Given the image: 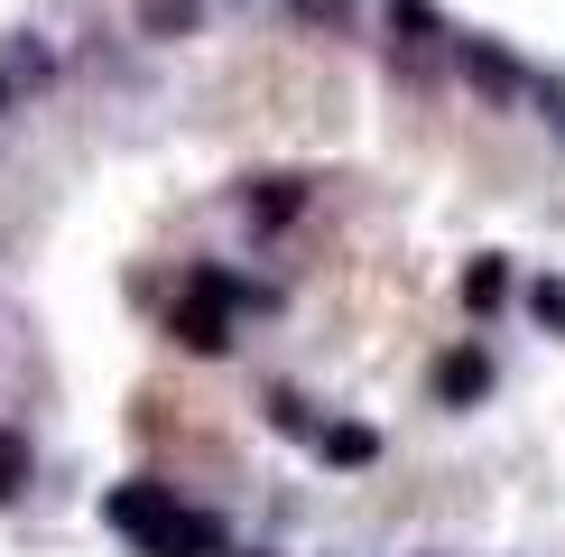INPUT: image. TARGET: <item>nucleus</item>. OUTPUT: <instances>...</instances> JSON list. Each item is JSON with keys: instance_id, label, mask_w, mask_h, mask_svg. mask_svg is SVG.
<instances>
[{"instance_id": "nucleus-2", "label": "nucleus", "mask_w": 565, "mask_h": 557, "mask_svg": "<svg viewBox=\"0 0 565 557\" xmlns=\"http://www.w3.org/2000/svg\"><path fill=\"white\" fill-rule=\"evenodd\" d=\"M232 307H242V278L195 270V278H185V307L168 325H177V344H195V354H223V344H232Z\"/></svg>"}, {"instance_id": "nucleus-4", "label": "nucleus", "mask_w": 565, "mask_h": 557, "mask_svg": "<svg viewBox=\"0 0 565 557\" xmlns=\"http://www.w3.org/2000/svg\"><path fill=\"white\" fill-rule=\"evenodd\" d=\"M324 455H334V464H371V437L362 428H334V437H324Z\"/></svg>"}, {"instance_id": "nucleus-3", "label": "nucleus", "mask_w": 565, "mask_h": 557, "mask_svg": "<svg viewBox=\"0 0 565 557\" xmlns=\"http://www.w3.org/2000/svg\"><path fill=\"white\" fill-rule=\"evenodd\" d=\"M436 381H445V400H473V390L491 381V371H482V354H455V362L436 371Z\"/></svg>"}, {"instance_id": "nucleus-6", "label": "nucleus", "mask_w": 565, "mask_h": 557, "mask_svg": "<svg viewBox=\"0 0 565 557\" xmlns=\"http://www.w3.org/2000/svg\"><path fill=\"white\" fill-rule=\"evenodd\" d=\"M19 464H29V455H19V437H0V493H19Z\"/></svg>"}, {"instance_id": "nucleus-1", "label": "nucleus", "mask_w": 565, "mask_h": 557, "mask_svg": "<svg viewBox=\"0 0 565 557\" xmlns=\"http://www.w3.org/2000/svg\"><path fill=\"white\" fill-rule=\"evenodd\" d=\"M103 511H111V529L149 539L158 557H177V548H204V539H214L204 521H185V511H177V493H168V483H121V493H111Z\"/></svg>"}, {"instance_id": "nucleus-5", "label": "nucleus", "mask_w": 565, "mask_h": 557, "mask_svg": "<svg viewBox=\"0 0 565 557\" xmlns=\"http://www.w3.org/2000/svg\"><path fill=\"white\" fill-rule=\"evenodd\" d=\"M195 19V0H149V29H185Z\"/></svg>"}]
</instances>
